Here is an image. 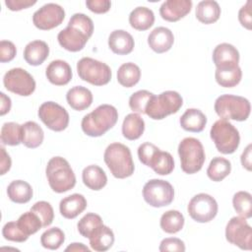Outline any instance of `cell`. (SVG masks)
Here are the masks:
<instances>
[{"mask_svg":"<svg viewBox=\"0 0 252 252\" xmlns=\"http://www.w3.org/2000/svg\"><path fill=\"white\" fill-rule=\"evenodd\" d=\"M93 32V20L83 13H76L70 18L68 26L59 32L57 39L64 49L77 52L85 47Z\"/></svg>","mask_w":252,"mask_h":252,"instance_id":"1","label":"cell"},{"mask_svg":"<svg viewBox=\"0 0 252 252\" xmlns=\"http://www.w3.org/2000/svg\"><path fill=\"white\" fill-rule=\"evenodd\" d=\"M118 120L117 109L110 104H100L85 115L81 122L83 132L90 137H99L111 129Z\"/></svg>","mask_w":252,"mask_h":252,"instance_id":"2","label":"cell"},{"mask_svg":"<svg viewBox=\"0 0 252 252\" xmlns=\"http://www.w3.org/2000/svg\"><path fill=\"white\" fill-rule=\"evenodd\" d=\"M103 159L112 175L124 179L134 173L135 165L130 149L121 143H112L107 146Z\"/></svg>","mask_w":252,"mask_h":252,"instance_id":"3","label":"cell"},{"mask_svg":"<svg viewBox=\"0 0 252 252\" xmlns=\"http://www.w3.org/2000/svg\"><path fill=\"white\" fill-rule=\"evenodd\" d=\"M45 173L50 188L56 193L67 192L76 185L75 173L64 158L53 157L50 158Z\"/></svg>","mask_w":252,"mask_h":252,"instance_id":"4","label":"cell"},{"mask_svg":"<svg viewBox=\"0 0 252 252\" xmlns=\"http://www.w3.org/2000/svg\"><path fill=\"white\" fill-rule=\"evenodd\" d=\"M214 108L221 119L245 121L250 115L251 105L249 100L243 96L221 94L216 99Z\"/></svg>","mask_w":252,"mask_h":252,"instance_id":"5","label":"cell"},{"mask_svg":"<svg viewBox=\"0 0 252 252\" xmlns=\"http://www.w3.org/2000/svg\"><path fill=\"white\" fill-rule=\"evenodd\" d=\"M181 169L187 174H194L201 170L206 159L202 143L193 137L184 138L178 145Z\"/></svg>","mask_w":252,"mask_h":252,"instance_id":"6","label":"cell"},{"mask_svg":"<svg viewBox=\"0 0 252 252\" xmlns=\"http://www.w3.org/2000/svg\"><path fill=\"white\" fill-rule=\"evenodd\" d=\"M210 136L217 150L224 155L233 154L240 143L238 130L225 119H220L213 124Z\"/></svg>","mask_w":252,"mask_h":252,"instance_id":"7","label":"cell"},{"mask_svg":"<svg viewBox=\"0 0 252 252\" xmlns=\"http://www.w3.org/2000/svg\"><path fill=\"white\" fill-rule=\"evenodd\" d=\"M183 104L182 96L175 91H165L154 96L146 108V114L154 120H161L176 113Z\"/></svg>","mask_w":252,"mask_h":252,"instance_id":"8","label":"cell"},{"mask_svg":"<svg viewBox=\"0 0 252 252\" xmlns=\"http://www.w3.org/2000/svg\"><path fill=\"white\" fill-rule=\"evenodd\" d=\"M79 77L94 86H104L111 80L110 67L98 60L91 57H83L77 63Z\"/></svg>","mask_w":252,"mask_h":252,"instance_id":"9","label":"cell"},{"mask_svg":"<svg viewBox=\"0 0 252 252\" xmlns=\"http://www.w3.org/2000/svg\"><path fill=\"white\" fill-rule=\"evenodd\" d=\"M144 200L152 207L168 206L174 199L172 185L162 179H151L143 187Z\"/></svg>","mask_w":252,"mask_h":252,"instance_id":"10","label":"cell"},{"mask_svg":"<svg viewBox=\"0 0 252 252\" xmlns=\"http://www.w3.org/2000/svg\"><path fill=\"white\" fill-rule=\"evenodd\" d=\"M3 84L6 90L22 96H29L35 90L33 77L23 68H13L6 72Z\"/></svg>","mask_w":252,"mask_h":252,"instance_id":"11","label":"cell"},{"mask_svg":"<svg viewBox=\"0 0 252 252\" xmlns=\"http://www.w3.org/2000/svg\"><path fill=\"white\" fill-rule=\"evenodd\" d=\"M218 203L214 197L206 193L195 195L189 202L187 211L192 220L197 222H209L218 214Z\"/></svg>","mask_w":252,"mask_h":252,"instance_id":"12","label":"cell"},{"mask_svg":"<svg viewBox=\"0 0 252 252\" xmlns=\"http://www.w3.org/2000/svg\"><path fill=\"white\" fill-rule=\"evenodd\" d=\"M38 117L45 126L55 132L65 130L69 124V113L54 101H45L38 108Z\"/></svg>","mask_w":252,"mask_h":252,"instance_id":"13","label":"cell"},{"mask_svg":"<svg viewBox=\"0 0 252 252\" xmlns=\"http://www.w3.org/2000/svg\"><path fill=\"white\" fill-rule=\"evenodd\" d=\"M226 240L242 250H251L252 229L242 217L231 218L225 227Z\"/></svg>","mask_w":252,"mask_h":252,"instance_id":"14","label":"cell"},{"mask_svg":"<svg viewBox=\"0 0 252 252\" xmlns=\"http://www.w3.org/2000/svg\"><path fill=\"white\" fill-rule=\"evenodd\" d=\"M65 18L64 9L55 3H47L41 6L32 15V23L35 28L48 31L60 26Z\"/></svg>","mask_w":252,"mask_h":252,"instance_id":"15","label":"cell"},{"mask_svg":"<svg viewBox=\"0 0 252 252\" xmlns=\"http://www.w3.org/2000/svg\"><path fill=\"white\" fill-rule=\"evenodd\" d=\"M213 62L219 69L236 67L239 63V52L230 43H220L213 51Z\"/></svg>","mask_w":252,"mask_h":252,"instance_id":"16","label":"cell"},{"mask_svg":"<svg viewBox=\"0 0 252 252\" xmlns=\"http://www.w3.org/2000/svg\"><path fill=\"white\" fill-rule=\"evenodd\" d=\"M191 8V0H167L161 4L159 14L167 22H177L189 14Z\"/></svg>","mask_w":252,"mask_h":252,"instance_id":"17","label":"cell"},{"mask_svg":"<svg viewBox=\"0 0 252 252\" xmlns=\"http://www.w3.org/2000/svg\"><path fill=\"white\" fill-rule=\"evenodd\" d=\"M45 76L47 80L55 86L67 85L73 76L71 66L64 60L51 61L45 70Z\"/></svg>","mask_w":252,"mask_h":252,"instance_id":"18","label":"cell"},{"mask_svg":"<svg viewBox=\"0 0 252 252\" xmlns=\"http://www.w3.org/2000/svg\"><path fill=\"white\" fill-rule=\"evenodd\" d=\"M174 42L172 32L165 27H158L154 29L148 36V44L152 50L157 53H164L168 51Z\"/></svg>","mask_w":252,"mask_h":252,"instance_id":"19","label":"cell"},{"mask_svg":"<svg viewBox=\"0 0 252 252\" xmlns=\"http://www.w3.org/2000/svg\"><path fill=\"white\" fill-rule=\"evenodd\" d=\"M133 36L124 30H115L108 36V46L111 51L118 55H127L134 49Z\"/></svg>","mask_w":252,"mask_h":252,"instance_id":"20","label":"cell"},{"mask_svg":"<svg viewBox=\"0 0 252 252\" xmlns=\"http://www.w3.org/2000/svg\"><path fill=\"white\" fill-rule=\"evenodd\" d=\"M86 198L79 193H75L63 198L59 204L60 214L65 219H75L87 208Z\"/></svg>","mask_w":252,"mask_h":252,"instance_id":"21","label":"cell"},{"mask_svg":"<svg viewBox=\"0 0 252 252\" xmlns=\"http://www.w3.org/2000/svg\"><path fill=\"white\" fill-rule=\"evenodd\" d=\"M49 47L43 40H32L29 42L24 49V59L32 66L42 64L48 57Z\"/></svg>","mask_w":252,"mask_h":252,"instance_id":"22","label":"cell"},{"mask_svg":"<svg viewBox=\"0 0 252 252\" xmlns=\"http://www.w3.org/2000/svg\"><path fill=\"white\" fill-rule=\"evenodd\" d=\"M66 99L73 109L82 111L91 106L94 97L89 89L82 86H76L67 92Z\"/></svg>","mask_w":252,"mask_h":252,"instance_id":"23","label":"cell"},{"mask_svg":"<svg viewBox=\"0 0 252 252\" xmlns=\"http://www.w3.org/2000/svg\"><path fill=\"white\" fill-rule=\"evenodd\" d=\"M179 122L185 131L199 133L206 127L207 117L200 109L189 108L181 115Z\"/></svg>","mask_w":252,"mask_h":252,"instance_id":"24","label":"cell"},{"mask_svg":"<svg viewBox=\"0 0 252 252\" xmlns=\"http://www.w3.org/2000/svg\"><path fill=\"white\" fill-rule=\"evenodd\" d=\"M82 179L88 188L94 191L101 190L107 183V176L104 170L96 164L85 167L82 172Z\"/></svg>","mask_w":252,"mask_h":252,"instance_id":"25","label":"cell"},{"mask_svg":"<svg viewBox=\"0 0 252 252\" xmlns=\"http://www.w3.org/2000/svg\"><path fill=\"white\" fill-rule=\"evenodd\" d=\"M89 240L92 249L94 251L103 252L111 248L113 245L114 233L108 226L102 224L94 231Z\"/></svg>","mask_w":252,"mask_h":252,"instance_id":"26","label":"cell"},{"mask_svg":"<svg viewBox=\"0 0 252 252\" xmlns=\"http://www.w3.org/2000/svg\"><path fill=\"white\" fill-rule=\"evenodd\" d=\"M44 138L42 128L34 121H27L22 125V143L30 149L39 147Z\"/></svg>","mask_w":252,"mask_h":252,"instance_id":"27","label":"cell"},{"mask_svg":"<svg viewBox=\"0 0 252 252\" xmlns=\"http://www.w3.org/2000/svg\"><path fill=\"white\" fill-rule=\"evenodd\" d=\"M145 131V121L139 113H129L122 123V134L130 141L139 139Z\"/></svg>","mask_w":252,"mask_h":252,"instance_id":"28","label":"cell"},{"mask_svg":"<svg viewBox=\"0 0 252 252\" xmlns=\"http://www.w3.org/2000/svg\"><path fill=\"white\" fill-rule=\"evenodd\" d=\"M154 12L150 8L144 6L135 8L129 15V24L137 31H147L154 25Z\"/></svg>","mask_w":252,"mask_h":252,"instance_id":"29","label":"cell"},{"mask_svg":"<svg viewBox=\"0 0 252 252\" xmlns=\"http://www.w3.org/2000/svg\"><path fill=\"white\" fill-rule=\"evenodd\" d=\"M220 16V8L217 1L204 0L198 3L196 8V18L205 25L216 23Z\"/></svg>","mask_w":252,"mask_h":252,"instance_id":"30","label":"cell"},{"mask_svg":"<svg viewBox=\"0 0 252 252\" xmlns=\"http://www.w3.org/2000/svg\"><path fill=\"white\" fill-rule=\"evenodd\" d=\"M9 199L17 204H26L32 198V188L27 181L14 180L7 187Z\"/></svg>","mask_w":252,"mask_h":252,"instance_id":"31","label":"cell"},{"mask_svg":"<svg viewBox=\"0 0 252 252\" xmlns=\"http://www.w3.org/2000/svg\"><path fill=\"white\" fill-rule=\"evenodd\" d=\"M148 166L157 174L167 175L170 174L174 168V160L168 152H163L158 149L152 158Z\"/></svg>","mask_w":252,"mask_h":252,"instance_id":"32","label":"cell"},{"mask_svg":"<svg viewBox=\"0 0 252 252\" xmlns=\"http://www.w3.org/2000/svg\"><path fill=\"white\" fill-rule=\"evenodd\" d=\"M141 78V70L138 65L132 62L122 64L117 71V81L125 88L134 87Z\"/></svg>","mask_w":252,"mask_h":252,"instance_id":"33","label":"cell"},{"mask_svg":"<svg viewBox=\"0 0 252 252\" xmlns=\"http://www.w3.org/2000/svg\"><path fill=\"white\" fill-rule=\"evenodd\" d=\"M230 161L224 158L216 157L210 161V164L207 168V175L211 180L220 182L223 180L230 173Z\"/></svg>","mask_w":252,"mask_h":252,"instance_id":"34","label":"cell"},{"mask_svg":"<svg viewBox=\"0 0 252 252\" xmlns=\"http://www.w3.org/2000/svg\"><path fill=\"white\" fill-rule=\"evenodd\" d=\"M184 217L177 210H169L160 217V228L166 233H176L183 228Z\"/></svg>","mask_w":252,"mask_h":252,"instance_id":"35","label":"cell"},{"mask_svg":"<svg viewBox=\"0 0 252 252\" xmlns=\"http://www.w3.org/2000/svg\"><path fill=\"white\" fill-rule=\"evenodd\" d=\"M215 78L220 87L233 88L241 81L242 71L239 66L224 69L217 68L215 72Z\"/></svg>","mask_w":252,"mask_h":252,"instance_id":"36","label":"cell"},{"mask_svg":"<svg viewBox=\"0 0 252 252\" xmlns=\"http://www.w3.org/2000/svg\"><path fill=\"white\" fill-rule=\"evenodd\" d=\"M232 205L239 217L250 219L252 217V197L247 191H238L233 195Z\"/></svg>","mask_w":252,"mask_h":252,"instance_id":"37","label":"cell"},{"mask_svg":"<svg viewBox=\"0 0 252 252\" xmlns=\"http://www.w3.org/2000/svg\"><path fill=\"white\" fill-rule=\"evenodd\" d=\"M1 142L7 146H18L22 143V125L6 122L1 128Z\"/></svg>","mask_w":252,"mask_h":252,"instance_id":"38","label":"cell"},{"mask_svg":"<svg viewBox=\"0 0 252 252\" xmlns=\"http://www.w3.org/2000/svg\"><path fill=\"white\" fill-rule=\"evenodd\" d=\"M102 224H103V221L100 216L94 213H88L78 221L77 227L82 236L86 238H90V236L94 233V231Z\"/></svg>","mask_w":252,"mask_h":252,"instance_id":"39","label":"cell"},{"mask_svg":"<svg viewBox=\"0 0 252 252\" xmlns=\"http://www.w3.org/2000/svg\"><path fill=\"white\" fill-rule=\"evenodd\" d=\"M65 241V234L59 227H51L45 230L40 236L41 245L49 250L58 249Z\"/></svg>","mask_w":252,"mask_h":252,"instance_id":"40","label":"cell"},{"mask_svg":"<svg viewBox=\"0 0 252 252\" xmlns=\"http://www.w3.org/2000/svg\"><path fill=\"white\" fill-rule=\"evenodd\" d=\"M17 223L28 236H30L31 234H34L42 227L40 219L32 211L26 212L21 215L17 220Z\"/></svg>","mask_w":252,"mask_h":252,"instance_id":"41","label":"cell"},{"mask_svg":"<svg viewBox=\"0 0 252 252\" xmlns=\"http://www.w3.org/2000/svg\"><path fill=\"white\" fill-rule=\"evenodd\" d=\"M155 94L147 90H140L134 93L129 98V106L135 113H146V108Z\"/></svg>","mask_w":252,"mask_h":252,"instance_id":"42","label":"cell"},{"mask_svg":"<svg viewBox=\"0 0 252 252\" xmlns=\"http://www.w3.org/2000/svg\"><path fill=\"white\" fill-rule=\"evenodd\" d=\"M31 211L33 212L41 220L42 227L50 225L54 219V211L50 203L46 201L36 202L32 208Z\"/></svg>","mask_w":252,"mask_h":252,"instance_id":"43","label":"cell"},{"mask_svg":"<svg viewBox=\"0 0 252 252\" xmlns=\"http://www.w3.org/2000/svg\"><path fill=\"white\" fill-rule=\"evenodd\" d=\"M2 235L6 240L14 242H24L29 236L19 227L17 221H9L2 228Z\"/></svg>","mask_w":252,"mask_h":252,"instance_id":"44","label":"cell"},{"mask_svg":"<svg viewBox=\"0 0 252 252\" xmlns=\"http://www.w3.org/2000/svg\"><path fill=\"white\" fill-rule=\"evenodd\" d=\"M158 250L160 252H184L185 251V244L184 242L177 238V237H167L161 240Z\"/></svg>","mask_w":252,"mask_h":252,"instance_id":"45","label":"cell"},{"mask_svg":"<svg viewBox=\"0 0 252 252\" xmlns=\"http://www.w3.org/2000/svg\"><path fill=\"white\" fill-rule=\"evenodd\" d=\"M158 150V148L150 142L141 144L138 148V158H139L140 161L143 164L148 166L152 158L154 157V155L157 153Z\"/></svg>","mask_w":252,"mask_h":252,"instance_id":"46","label":"cell"},{"mask_svg":"<svg viewBox=\"0 0 252 252\" xmlns=\"http://www.w3.org/2000/svg\"><path fill=\"white\" fill-rule=\"evenodd\" d=\"M17 54L15 44L9 40L0 41V61L2 63L12 61Z\"/></svg>","mask_w":252,"mask_h":252,"instance_id":"47","label":"cell"},{"mask_svg":"<svg viewBox=\"0 0 252 252\" xmlns=\"http://www.w3.org/2000/svg\"><path fill=\"white\" fill-rule=\"evenodd\" d=\"M238 20L242 27L247 30L252 28V17H251V1L248 0L238 12Z\"/></svg>","mask_w":252,"mask_h":252,"instance_id":"48","label":"cell"},{"mask_svg":"<svg viewBox=\"0 0 252 252\" xmlns=\"http://www.w3.org/2000/svg\"><path fill=\"white\" fill-rule=\"evenodd\" d=\"M86 6L95 14H103L109 11L111 2L108 0H88L86 1Z\"/></svg>","mask_w":252,"mask_h":252,"instance_id":"49","label":"cell"},{"mask_svg":"<svg viewBox=\"0 0 252 252\" xmlns=\"http://www.w3.org/2000/svg\"><path fill=\"white\" fill-rule=\"evenodd\" d=\"M36 3L35 0H5V5L11 11H20L27 9Z\"/></svg>","mask_w":252,"mask_h":252,"instance_id":"50","label":"cell"},{"mask_svg":"<svg viewBox=\"0 0 252 252\" xmlns=\"http://www.w3.org/2000/svg\"><path fill=\"white\" fill-rule=\"evenodd\" d=\"M0 150H1V160H0L1 170H0V174L4 175L7 171L10 170L11 165H12V160H11V158H10L9 154L6 152L4 147H1Z\"/></svg>","mask_w":252,"mask_h":252,"instance_id":"51","label":"cell"},{"mask_svg":"<svg viewBox=\"0 0 252 252\" xmlns=\"http://www.w3.org/2000/svg\"><path fill=\"white\" fill-rule=\"evenodd\" d=\"M251 151H252V145L249 144L246 149L243 151L241 157H240V160H241V164L244 168H246L248 171H251L252 169V160H251Z\"/></svg>","mask_w":252,"mask_h":252,"instance_id":"52","label":"cell"},{"mask_svg":"<svg viewBox=\"0 0 252 252\" xmlns=\"http://www.w3.org/2000/svg\"><path fill=\"white\" fill-rule=\"evenodd\" d=\"M0 97H1V106H0V115L3 116L5 115L6 113H8L11 109V105H12V102H11V98L6 95L4 93H0Z\"/></svg>","mask_w":252,"mask_h":252,"instance_id":"53","label":"cell"},{"mask_svg":"<svg viewBox=\"0 0 252 252\" xmlns=\"http://www.w3.org/2000/svg\"><path fill=\"white\" fill-rule=\"evenodd\" d=\"M65 251H87V252H90V249L84 245L83 243H78V242H74V243H71L68 247H66Z\"/></svg>","mask_w":252,"mask_h":252,"instance_id":"54","label":"cell"}]
</instances>
